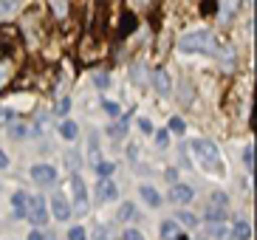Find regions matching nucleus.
I'll use <instances>...</instances> for the list:
<instances>
[{
    "mask_svg": "<svg viewBox=\"0 0 257 240\" xmlns=\"http://www.w3.org/2000/svg\"><path fill=\"white\" fill-rule=\"evenodd\" d=\"M15 40H9V43H3V40H0V90L12 82V76H15V71H17V62H20Z\"/></svg>",
    "mask_w": 257,
    "mask_h": 240,
    "instance_id": "1",
    "label": "nucleus"
},
{
    "mask_svg": "<svg viewBox=\"0 0 257 240\" xmlns=\"http://www.w3.org/2000/svg\"><path fill=\"white\" fill-rule=\"evenodd\" d=\"M181 51H204V54H215L218 45L212 40V31L201 29V31H192V34H184L181 43H178Z\"/></svg>",
    "mask_w": 257,
    "mask_h": 240,
    "instance_id": "2",
    "label": "nucleus"
},
{
    "mask_svg": "<svg viewBox=\"0 0 257 240\" xmlns=\"http://www.w3.org/2000/svg\"><path fill=\"white\" fill-rule=\"evenodd\" d=\"M192 153H195V156L201 158V164H204V167L223 173V164H220V153H218V147H215V142L198 139V142H192Z\"/></svg>",
    "mask_w": 257,
    "mask_h": 240,
    "instance_id": "3",
    "label": "nucleus"
},
{
    "mask_svg": "<svg viewBox=\"0 0 257 240\" xmlns=\"http://www.w3.org/2000/svg\"><path fill=\"white\" fill-rule=\"evenodd\" d=\"M29 209H26V215L31 218V223L37 226H46L48 223V209H46V198L37 195V198H29V203H26Z\"/></svg>",
    "mask_w": 257,
    "mask_h": 240,
    "instance_id": "4",
    "label": "nucleus"
},
{
    "mask_svg": "<svg viewBox=\"0 0 257 240\" xmlns=\"http://www.w3.org/2000/svg\"><path fill=\"white\" fill-rule=\"evenodd\" d=\"M31 178L37 181L40 187H51L54 181H57V170L51 164H34L31 167Z\"/></svg>",
    "mask_w": 257,
    "mask_h": 240,
    "instance_id": "5",
    "label": "nucleus"
},
{
    "mask_svg": "<svg viewBox=\"0 0 257 240\" xmlns=\"http://www.w3.org/2000/svg\"><path fill=\"white\" fill-rule=\"evenodd\" d=\"M153 88L159 90L161 96H170V90H173V79H170V74H167L164 68H156V71H153Z\"/></svg>",
    "mask_w": 257,
    "mask_h": 240,
    "instance_id": "6",
    "label": "nucleus"
},
{
    "mask_svg": "<svg viewBox=\"0 0 257 240\" xmlns=\"http://www.w3.org/2000/svg\"><path fill=\"white\" fill-rule=\"evenodd\" d=\"M96 198H99V201H116V198H119L116 181H110V178H99V184H96Z\"/></svg>",
    "mask_w": 257,
    "mask_h": 240,
    "instance_id": "7",
    "label": "nucleus"
},
{
    "mask_svg": "<svg viewBox=\"0 0 257 240\" xmlns=\"http://www.w3.org/2000/svg\"><path fill=\"white\" fill-rule=\"evenodd\" d=\"M192 195H195V192H192V187H187V184H173V187H170V201L173 203H189Z\"/></svg>",
    "mask_w": 257,
    "mask_h": 240,
    "instance_id": "8",
    "label": "nucleus"
},
{
    "mask_svg": "<svg viewBox=\"0 0 257 240\" xmlns=\"http://www.w3.org/2000/svg\"><path fill=\"white\" fill-rule=\"evenodd\" d=\"M51 215H54L57 220H68V218H71V206H68V201H65L62 195H57V198L51 201Z\"/></svg>",
    "mask_w": 257,
    "mask_h": 240,
    "instance_id": "9",
    "label": "nucleus"
},
{
    "mask_svg": "<svg viewBox=\"0 0 257 240\" xmlns=\"http://www.w3.org/2000/svg\"><path fill=\"white\" fill-rule=\"evenodd\" d=\"M139 195L147 201V206H161V195H159V189L150 187V184H142L139 187Z\"/></svg>",
    "mask_w": 257,
    "mask_h": 240,
    "instance_id": "10",
    "label": "nucleus"
},
{
    "mask_svg": "<svg viewBox=\"0 0 257 240\" xmlns=\"http://www.w3.org/2000/svg\"><path fill=\"white\" fill-rule=\"evenodd\" d=\"M71 189H74L76 203H79V206H85V203H88V189H85V181L79 178V175H74V178H71Z\"/></svg>",
    "mask_w": 257,
    "mask_h": 240,
    "instance_id": "11",
    "label": "nucleus"
},
{
    "mask_svg": "<svg viewBox=\"0 0 257 240\" xmlns=\"http://www.w3.org/2000/svg\"><path fill=\"white\" fill-rule=\"evenodd\" d=\"M26 203H29V195L23 189H17L12 195V206H15V218H26Z\"/></svg>",
    "mask_w": 257,
    "mask_h": 240,
    "instance_id": "12",
    "label": "nucleus"
},
{
    "mask_svg": "<svg viewBox=\"0 0 257 240\" xmlns=\"http://www.w3.org/2000/svg\"><path fill=\"white\" fill-rule=\"evenodd\" d=\"M161 237L164 240H178V223L175 220H161Z\"/></svg>",
    "mask_w": 257,
    "mask_h": 240,
    "instance_id": "13",
    "label": "nucleus"
},
{
    "mask_svg": "<svg viewBox=\"0 0 257 240\" xmlns=\"http://www.w3.org/2000/svg\"><path fill=\"white\" fill-rule=\"evenodd\" d=\"M76 133H79V128H76L74 122H62V128H60V136L65 139V142H74Z\"/></svg>",
    "mask_w": 257,
    "mask_h": 240,
    "instance_id": "14",
    "label": "nucleus"
},
{
    "mask_svg": "<svg viewBox=\"0 0 257 240\" xmlns=\"http://www.w3.org/2000/svg\"><path fill=\"white\" fill-rule=\"evenodd\" d=\"M119 23H121V26H119V31H121V34H130V31L136 29V17L130 15V12H124Z\"/></svg>",
    "mask_w": 257,
    "mask_h": 240,
    "instance_id": "15",
    "label": "nucleus"
},
{
    "mask_svg": "<svg viewBox=\"0 0 257 240\" xmlns=\"http://www.w3.org/2000/svg\"><path fill=\"white\" fill-rule=\"evenodd\" d=\"M229 234H232L234 240H249L251 237V229H249V223H237Z\"/></svg>",
    "mask_w": 257,
    "mask_h": 240,
    "instance_id": "16",
    "label": "nucleus"
},
{
    "mask_svg": "<svg viewBox=\"0 0 257 240\" xmlns=\"http://www.w3.org/2000/svg\"><path fill=\"white\" fill-rule=\"evenodd\" d=\"M110 173H113V164H110V161H96V175L99 178H110Z\"/></svg>",
    "mask_w": 257,
    "mask_h": 240,
    "instance_id": "17",
    "label": "nucleus"
},
{
    "mask_svg": "<svg viewBox=\"0 0 257 240\" xmlns=\"http://www.w3.org/2000/svg\"><path fill=\"white\" fill-rule=\"evenodd\" d=\"M206 218H209L212 223H223V218H226V209H215V206H209Z\"/></svg>",
    "mask_w": 257,
    "mask_h": 240,
    "instance_id": "18",
    "label": "nucleus"
},
{
    "mask_svg": "<svg viewBox=\"0 0 257 240\" xmlns=\"http://www.w3.org/2000/svg\"><path fill=\"white\" fill-rule=\"evenodd\" d=\"M93 85H96V88H102V90H105L107 85H110V76H107L105 71H96V74H93Z\"/></svg>",
    "mask_w": 257,
    "mask_h": 240,
    "instance_id": "19",
    "label": "nucleus"
},
{
    "mask_svg": "<svg viewBox=\"0 0 257 240\" xmlns=\"http://www.w3.org/2000/svg\"><path fill=\"white\" fill-rule=\"evenodd\" d=\"M170 130H173V133H178V136H181L184 130H187V125H184L181 116H173V119H170ZM170 130H167V133H170Z\"/></svg>",
    "mask_w": 257,
    "mask_h": 240,
    "instance_id": "20",
    "label": "nucleus"
},
{
    "mask_svg": "<svg viewBox=\"0 0 257 240\" xmlns=\"http://www.w3.org/2000/svg\"><path fill=\"white\" fill-rule=\"evenodd\" d=\"M178 220L187 223V229H195V226H198V218L192 215V212H178Z\"/></svg>",
    "mask_w": 257,
    "mask_h": 240,
    "instance_id": "21",
    "label": "nucleus"
},
{
    "mask_svg": "<svg viewBox=\"0 0 257 240\" xmlns=\"http://www.w3.org/2000/svg\"><path fill=\"white\" fill-rule=\"evenodd\" d=\"M9 133H12V139H26V125H9Z\"/></svg>",
    "mask_w": 257,
    "mask_h": 240,
    "instance_id": "22",
    "label": "nucleus"
},
{
    "mask_svg": "<svg viewBox=\"0 0 257 240\" xmlns=\"http://www.w3.org/2000/svg\"><path fill=\"white\" fill-rule=\"evenodd\" d=\"M209 234L220 240V237H226L229 232H226V226H223V223H212V226H209Z\"/></svg>",
    "mask_w": 257,
    "mask_h": 240,
    "instance_id": "23",
    "label": "nucleus"
},
{
    "mask_svg": "<svg viewBox=\"0 0 257 240\" xmlns=\"http://www.w3.org/2000/svg\"><path fill=\"white\" fill-rule=\"evenodd\" d=\"M15 116H17L15 110H9V107H0V122H3V125H15Z\"/></svg>",
    "mask_w": 257,
    "mask_h": 240,
    "instance_id": "24",
    "label": "nucleus"
},
{
    "mask_svg": "<svg viewBox=\"0 0 257 240\" xmlns=\"http://www.w3.org/2000/svg\"><path fill=\"white\" fill-rule=\"evenodd\" d=\"M212 203H215V209H226L229 198L223 195V192H215V195H212Z\"/></svg>",
    "mask_w": 257,
    "mask_h": 240,
    "instance_id": "25",
    "label": "nucleus"
},
{
    "mask_svg": "<svg viewBox=\"0 0 257 240\" xmlns=\"http://www.w3.org/2000/svg\"><path fill=\"white\" fill-rule=\"evenodd\" d=\"M51 12H54L57 17H68L71 6H65V3H51Z\"/></svg>",
    "mask_w": 257,
    "mask_h": 240,
    "instance_id": "26",
    "label": "nucleus"
},
{
    "mask_svg": "<svg viewBox=\"0 0 257 240\" xmlns=\"http://www.w3.org/2000/svg\"><path fill=\"white\" fill-rule=\"evenodd\" d=\"M88 234H85L82 226H71V232H68V240H85Z\"/></svg>",
    "mask_w": 257,
    "mask_h": 240,
    "instance_id": "27",
    "label": "nucleus"
},
{
    "mask_svg": "<svg viewBox=\"0 0 257 240\" xmlns=\"http://www.w3.org/2000/svg\"><path fill=\"white\" fill-rule=\"evenodd\" d=\"M121 240H144V234L139 232V229H124V232H121Z\"/></svg>",
    "mask_w": 257,
    "mask_h": 240,
    "instance_id": "28",
    "label": "nucleus"
},
{
    "mask_svg": "<svg viewBox=\"0 0 257 240\" xmlns=\"http://www.w3.org/2000/svg\"><path fill=\"white\" fill-rule=\"evenodd\" d=\"M68 110H71V99H68V96H62V99H60V105H57V116H65Z\"/></svg>",
    "mask_w": 257,
    "mask_h": 240,
    "instance_id": "29",
    "label": "nucleus"
},
{
    "mask_svg": "<svg viewBox=\"0 0 257 240\" xmlns=\"http://www.w3.org/2000/svg\"><path fill=\"white\" fill-rule=\"evenodd\" d=\"M102 110L107 113V116H119V105H116V102H102Z\"/></svg>",
    "mask_w": 257,
    "mask_h": 240,
    "instance_id": "30",
    "label": "nucleus"
},
{
    "mask_svg": "<svg viewBox=\"0 0 257 240\" xmlns=\"http://www.w3.org/2000/svg\"><path fill=\"white\" fill-rule=\"evenodd\" d=\"M133 215H136V209H133L130 203H124V206H121V209H119V218H121V220H130V218H133Z\"/></svg>",
    "mask_w": 257,
    "mask_h": 240,
    "instance_id": "31",
    "label": "nucleus"
},
{
    "mask_svg": "<svg viewBox=\"0 0 257 240\" xmlns=\"http://www.w3.org/2000/svg\"><path fill=\"white\" fill-rule=\"evenodd\" d=\"M88 147H91V156L96 158V156H99V139H96V133H91V139H88Z\"/></svg>",
    "mask_w": 257,
    "mask_h": 240,
    "instance_id": "32",
    "label": "nucleus"
},
{
    "mask_svg": "<svg viewBox=\"0 0 257 240\" xmlns=\"http://www.w3.org/2000/svg\"><path fill=\"white\" fill-rule=\"evenodd\" d=\"M243 164L249 167V170H251V164H254V150H251V147H246V150H243Z\"/></svg>",
    "mask_w": 257,
    "mask_h": 240,
    "instance_id": "33",
    "label": "nucleus"
},
{
    "mask_svg": "<svg viewBox=\"0 0 257 240\" xmlns=\"http://www.w3.org/2000/svg\"><path fill=\"white\" fill-rule=\"evenodd\" d=\"M107 133H110V139H121L124 136V125H113V128H107Z\"/></svg>",
    "mask_w": 257,
    "mask_h": 240,
    "instance_id": "34",
    "label": "nucleus"
},
{
    "mask_svg": "<svg viewBox=\"0 0 257 240\" xmlns=\"http://www.w3.org/2000/svg\"><path fill=\"white\" fill-rule=\"evenodd\" d=\"M167 142H170V133H167V130H159V133H156V144H159V147H167Z\"/></svg>",
    "mask_w": 257,
    "mask_h": 240,
    "instance_id": "35",
    "label": "nucleus"
},
{
    "mask_svg": "<svg viewBox=\"0 0 257 240\" xmlns=\"http://www.w3.org/2000/svg\"><path fill=\"white\" fill-rule=\"evenodd\" d=\"M139 130L150 136V133H153V122H150V119H139Z\"/></svg>",
    "mask_w": 257,
    "mask_h": 240,
    "instance_id": "36",
    "label": "nucleus"
},
{
    "mask_svg": "<svg viewBox=\"0 0 257 240\" xmlns=\"http://www.w3.org/2000/svg\"><path fill=\"white\" fill-rule=\"evenodd\" d=\"M96 240H107V229H105V226H99V229H96Z\"/></svg>",
    "mask_w": 257,
    "mask_h": 240,
    "instance_id": "37",
    "label": "nucleus"
},
{
    "mask_svg": "<svg viewBox=\"0 0 257 240\" xmlns=\"http://www.w3.org/2000/svg\"><path fill=\"white\" fill-rule=\"evenodd\" d=\"M76 158H79V156H76V153H68V167H71V170H74V167L79 164V161H76Z\"/></svg>",
    "mask_w": 257,
    "mask_h": 240,
    "instance_id": "38",
    "label": "nucleus"
},
{
    "mask_svg": "<svg viewBox=\"0 0 257 240\" xmlns=\"http://www.w3.org/2000/svg\"><path fill=\"white\" fill-rule=\"evenodd\" d=\"M6 167H9V156L0 150V170H6Z\"/></svg>",
    "mask_w": 257,
    "mask_h": 240,
    "instance_id": "39",
    "label": "nucleus"
},
{
    "mask_svg": "<svg viewBox=\"0 0 257 240\" xmlns=\"http://www.w3.org/2000/svg\"><path fill=\"white\" fill-rule=\"evenodd\" d=\"M29 240H46V237H43L40 232H29Z\"/></svg>",
    "mask_w": 257,
    "mask_h": 240,
    "instance_id": "40",
    "label": "nucleus"
}]
</instances>
